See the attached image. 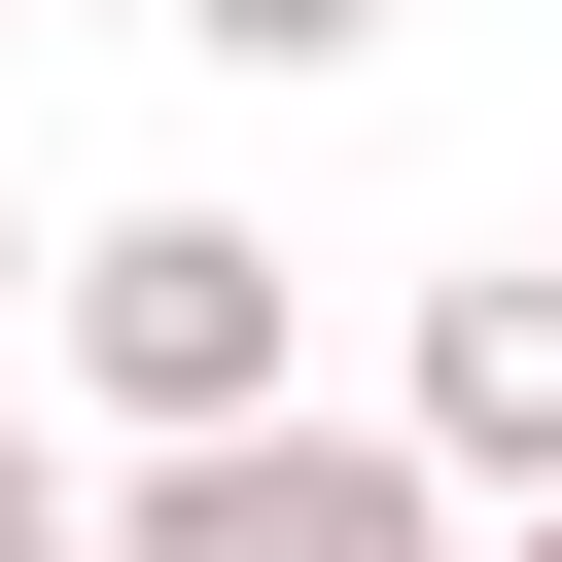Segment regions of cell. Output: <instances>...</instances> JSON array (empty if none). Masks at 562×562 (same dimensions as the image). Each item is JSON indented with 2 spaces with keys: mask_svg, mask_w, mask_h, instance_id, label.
Listing matches in <instances>:
<instances>
[{
  "mask_svg": "<svg viewBox=\"0 0 562 562\" xmlns=\"http://www.w3.org/2000/svg\"><path fill=\"white\" fill-rule=\"evenodd\" d=\"M105 562H457V457L281 386V422H176V457L105 492Z\"/></svg>",
  "mask_w": 562,
  "mask_h": 562,
  "instance_id": "obj_1",
  "label": "cell"
},
{
  "mask_svg": "<svg viewBox=\"0 0 562 562\" xmlns=\"http://www.w3.org/2000/svg\"><path fill=\"white\" fill-rule=\"evenodd\" d=\"M35 316H70V386H105L140 457H176V422H281V246H246V211H105Z\"/></svg>",
  "mask_w": 562,
  "mask_h": 562,
  "instance_id": "obj_2",
  "label": "cell"
},
{
  "mask_svg": "<svg viewBox=\"0 0 562 562\" xmlns=\"http://www.w3.org/2000/svg\"><path fill=\"white\" fill-rule=\"evenodd\" d=\"M386 422L527 527V492H562V246H527V281H422V386H386Z\"/></svg>",
  "mask_w": 562,
  "mask_h": 562,
  "instance_id": "obj_3",
  "label": "cell"
},
{
  "mask_svg": "<svg viewBox=\"0 0 562 562\" xmlns=\"http://www.w3.org/2000/svg\"><path fill=\"white\" fill-rule=\"evenodd\" d=\"M176 35H211V70H351L386 0H176Z\"/></svg>",
  "mask_w": 562,
  "mask_h": 562,
  "instance_id": "obj_4",
  "label": "cell"
},
{
  "mask_svg": "<svg viewBox=\"0 0 562 562\" xmlns=\"http://www.w3.org/2000/svg\"><path fill=\"white\" fill-rule=\"evenodd\" d=\"M0 562H105V492H70V457H35V422H0Z\"/></svg>",
  "mask_w": 562,
  "mask_h": 562,
  "instance_id": "obj_5",
  "label": "cell"
},
{
  "mask_svg": "<svg viewBox=\"0 0 562 562\" xmlns=\"http://www.w3.org/2000/svg\"><path fill=\"white\" fill-rule=\"evenodd\" d=\"M492 562H562V492H527V527H492Z\"/></svg>",
  "mask_w": 562,
  "mask_h": 562,
  "instance_id": "obj_6",
  "label": "cell"
},
{
  "mask_svg": "<svg viewBox=\"0 0 562 562\" xmlns=\"http://www.w3.org/2000/svg\"><path fill=\"white\" fill-rule=\"evenodd\" d=\"M0 281H35V246H0Z\"/></svg>",
  "mask_w": 562,
  "mask_h": 562,
  "instance_id": "obj_7",
  "label": "cell"
}]
</instances>
